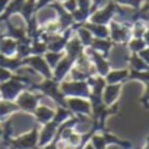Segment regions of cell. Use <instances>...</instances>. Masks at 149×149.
<instances>
[{
  "label": "cell",
  "mask_w": 149,
  "mask_h": 149,
  "mask_svg": "<svg viewBox=\"0 0 149 149\" xmlns=\"http://www.w3.org/2000/svg\"><path fill=\"white\" fill-rule=\"evenodd\" d=\"M62 92L64 95L70 94L72 97H79V98H89L90 95V88L86 80H80V81H73V82H65L63 84Z\"/></svg>",
  "instance_id": "6da1fadb"
},
{
  "label": "cell",
  "mask_w": 149,
  "mask_h": 149,
  "mask_svg": "<svg viewBox=\"0 0 149 149\" xmlns=\"http://www.w3.org/2000/svg\"><path fill=\"white\" fill-rule=\"evenodd\" d=\"M111 46H113V41H111L110 38H107V39L94 38L92 45H90V47H92L94 51L100 52V54H102L103 56H106V58H107L109 52H110Z\"/></svg>",
  "instance_id": "ba28073f"
},
{
  "label": "cell",
  "mask_w": 149,
  "mask_h": 149,
  "mask_svg": "<svg viewBox=\"0 0 149 149\" xmlns=\"http://www.w3.org/2000/svg\"><path fill=\"white\" fill-rule=\"evenodd\" d=\"M63 54L62 52H54V51H49L46 54V60L47 64L50 65V68H55L58 65V63L62 60Z\"/></svg>",
  "instance_id": "5bb4252c"
},
{
  "label": "cell",
  "mask_w": 149,
  "mask_h": 149,
  "mask_svg": "<svg viewBox=\"0 0 149 149\" xmlns=\"http://www.w3.org/2000/svg\"><path fill=\"white\" fill-rule=\"evenodd\" d=\"M130 70V68H128ZM127 81H141L143 84H149V72L147 71H134L130 70V74Z\"/></svg>",
  "instance_id": "8fae6325"
},
{
  "label": "cell",
  "mask_w": 149,
  "mask_h": 149,
  "mask_svg": "<svg viewBox=\"0 0 149 149\" xmlns=\"http://www.w3.org/2000/svg\"><path fill=\"white\" fill-rule=\"evenodd\" d=\"M82 149H94V147H93L92 143H90V144H85V145H84V148H82Z\"/></svg>",
  "instance_id": "7402d4cb"
},
{
  "label": "cell",
  "mask_w": 149,
  "mask_h": 149,
  "mask_svg": "<svg viewBox=\"0 0 149 149\" xmlns=\"http://www.w3.org/2000/svg\"><path fill=\"white\" fill-rule=\"evenodd\" d=\"M9 1L10 0H0V15L5 10V8H7V5H8V3Z\"/></svg>",
  "instance_id": "44dd1931"
},
{
  "label": "cell",
  "mask_w": 149,
  "mask_h": 149,
  "mask_svg": "<svg viewBox=\"0 0 149 149\" xmlns=\"http://www.w3.org/2000/svg\"><path fill=\"white\" fill-rule=\"evenodd\" d=\"M64 149H74V148H72V147H67V148H64Z\"/></svg>",
  "instance_id": "d4e9b609"
},
{
  "label": "cell",
  "mask_w": 149,
  "mask_h": 149,
  "mask_svg": "<svg viewBox=\"0 0 149 149\" xmlns=\"http://www.w3.org/2000/svg\"><path fill=\"white\" fill-rule=\"evenodd\" d=\"M130 74V70H116V71H110L105 76L106 84H123L124 81H127Z\"/></svg>",
  "instance_id": "52a82bcc"
},
{
  "label": "cell",
  "mask_w": 149,
  "mask_h": 149,
  "mask_svg": "<svg viewBox=\"0 0 149 149\" xmlns=\"http://www.w3.org/2000/svg\"><path fill=\"white\" fill-rule=\"evenodd\" d=\"M82 26L88 29L92 33V36L94 38H101V39H107L110 38V31H109V26L106 25H100V24H94V22H84Z\"/></svg>",
  "instance_id": "8992f818"
},
{
  "label": "cell",
  "mask_w": 149,
  "mask_h": 149,
  "mask_svg": "<svg viewBox=\"0 0 149 149\" xmlns=\"http://www.w3.org/2000/svg\"><path fill=\"white\" fill-rule=\"evenodd\" d=\"M140 103H141L143 106H145V107L149 106V84H147V88H145V92H144V94H143L141 100H140Z\"/></svg>",
  "instance_id": "d6986e66"
},
{
  "label": "cell",
  "mask_w": 149,
  "mask_h": 149,
  "mask_svg": "<svg viewBox=\"0 0 149 149\" xmlns=\"http://www.w3.org/2000/svg\"><path fill=\"white\" fill-rule=\"evenodd\" d=\"M141 13H143V12H141ZM143 17H144L147 21H149V10H148V12H145V13H143Z\"/></svg>",
  "instance_id": "603a6c76"
},
{
  "label": "cell",
  "mask_w": 149,
  "mask_h": 149,
  "mask_svg": "<svg viewBox=\"0 0 149 149\" xmlns=\"http://www.w3.org/2000/svg\"><path fill=\"white\" fill-rule=\"evenodd\" d=\"M113 1L116 3L118 5H122V7H130L132 9H140L145 0H113Z\"/></svg>",
  "instance_id": "9a60e30c"
},
{
  "label": "cell",
  "mask_w": 149,
  "mask_h": 149,
  "mask_svg": "<svg viewBox=\"0 0 149 149\" xmlns=\"http://www.w3.org/2000/svg\"><path fill=\"white\" fill-rule=\"evenodd\" d=\"M56 1H59V3H64L65 0H56Z\"/></svg>",
  "instance_id": "cb8c5ba5"
},
{
  "label": "cell",
  "mask_w": 149,
  "mask_h": 149,
  "mask_svg": "<svg viewBox=\"0 0 149 149\" xmlns=\"http://www.w3.org/2000/svg\"><path fill=\"white\" fill-rule=\"evenodd\" d=\"M37 144H38V131H37V128H34L30 134L13 141L15 149H34Z\"/></svg>",
  "instance_id": "5b68a950"
},
{
  "label": "cell",
  "mask_w": 149,
  "mask_h": 149,
  "mask_svg": "<svg viewBox=\"0 0 149 149\" xmlns=\"http://www.w3.org/2000/svg\"><path fill=\"white\" fill-rule=\"evenodd\" d=\"M17 49V42L12 38H0V52L3 55H8V54H13Z\"/></svg>",
  "instance_id": "9c48e42d"
},
{
  "label": "cell",
  "mask_w": 149,
  "mask_h": 149,
  "mask_svg": "<svg viewBox=\"0 0 149 149\" xmlns=\"http://www.w3.org/2000/svg\"><path fill=\"white\" fill-rule=\"evenodd\" d=\"M123 84H106L102 93V102L106 106H114L120 95Z\"/></svg>",
  "instance_id": "277c9868"
},
{
  "label": "cell",
  "mask_w": 149,
  "mask_h": 149,
  "mask_svg": "<svg viewBox=\"0 0 149 149\" xmlns=\"http://www.w3.org/2000/svg\"><path fill=\"white\" fill-rule=\"evenodd\" d=\"M139 56L147 64H149V46H147L144 50H141V51L139 52Z\"/></svg>",
  "instance_id": "ffe728a7"
},
{
  "label": "cell",
  "mask_w": 149,
  "mask_h": 149,
  "mask_svg": "<svg viewBox=\"0 0 149 149\" xmlns=\"http://www.w3.org/2000/svg\"><path fill=\"white\" fill-rule=\"evenodd\" d=\"M67 105L70 107V110L72 113H76L79 116L90 115L93 110L90 101H86L85 98H79V97L70 98V100H67Z\"/></svg>",
  "instance_id": "3957f363"
},
{
  "label": "cell",
  "mask_w": 149,
  "mask_h": 149,
  "mask_svg": "<svg viewBox=\"0 0 149 149\" xmlns=\"http://www.w3.org/2000/svg\"><path fill=\"white\" fill-rule=\"evenodd\" d=\"M127 45H128V50L132 54H139L141 50L147 47V43L143 38H131Z\"/></svg>",
  "instance_id": "4fadbf2b"
},
{
  "label": "cell",
  "mask_w": 149,
  "mask_h": 149,
  "mask_svg": "<svg viewBox=\"0 0 149 149\" xmlns=\"http://www.w3.org/2000/svg\"><path fill=\"white\" fill-rule=\"evenodd\" d=\"M55 113L49 107H38L37 109V116L41 123H49L54 119Z\"/></svg>",
  "instance_id": "7c38bea8"
},
{
  "label": "cell",
  "mask_w": 149,
  "mask_h": 149,
  "mask_svg": "<svg viewBox=\"0 0 149 149\" xmlns=\"http://www.w3.org/2000/svg\"><path fill=\"white\" fill-rule=\"evenodd\" d=\"M51 3H54V0H37V3H36V13L38 12V10L43 9V8L49 7Z\"/></svg>",
  "instance_id": "ac0fdd59"
},
{
  "label": "cell",
  "mask_w": 149,
  "mask_h": 149,
  "mask_svg": "<svg viewBox=\"0 0 149 149\" xmlns=\"http://www.w3.org/2000/svg\"><path fill=\"white\" fill-rule=\"evenodd\" d=\"M21 101H22L21 106H22L25 110H33L37 105V97H33V95H30V94H24L22 97H21Z\"/></svg>",
  "instance_id": "2e32d148"
},
{
  "label": "cell",
  "mask_w": 149,
  "mask_h": 149,
  "mask_svg": "<svg viewBox=\"0 0 149 149\" xmlns=\"http://www.w3.org/2000/svg\"><path fill=\"white\" fill-rule=\"evenodd\" d=\"M77 38L80 39V42L82 43L84 47H90V45H92L94 37L92 36V33H90L85 26L79 25V28H77Z\"/></svg>",
  "instance_id": "30bf717a"
},
{
  "label": "cell",
  "mask_w": 149,
  "mask_h": 149,
  "mask_svg": "<svg viewBox=\"0 0 149 149\" xmlns=\"http://www.w3.org/2000/svg\"><path fill=\"white\" fill-rule=\"evenodd\" d=\"M62 5H63V8L70 13H73L74 10L79 8L77 7V0H65L64 3H62Z\"/></svg>",
  "instance_id": "e0dca14e"
},
{
  "label": "cell",
  "mask_w": 149,
  "mask_h": 149,
  "mask_svg": "<svg viewBox=\"0 0 149 149\" xmlns=\"http://www.w3.org/2000/svg\"><path fill=\"white\" fill-rule=\"evenodd\" d=\"M86 52H89V55H90L89 59H90V62L95 65L97 73L100 74V76L105 77L106 74L110 72V63H109L107 58L103 56V55L100 54V52L94 51L92 47H88Z\"/></svg>",
  "instance_id": "7a4b0ae2"
}]
</instances>
